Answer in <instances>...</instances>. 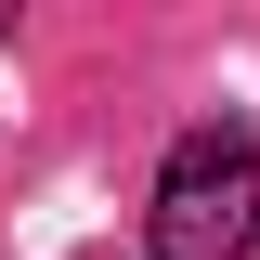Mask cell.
Wrapping results in <instances>:
<instances>
[{
    "instance_id": "7a4b0ae2",
    "label": "cell",
    "mask_w": 260,
    "mask_h": 260,
    "mask_svg": "<svg viewBox=\"0 0 260 260\" xmlns=\"http://www.w3.org/2000/svg\"><path fill=\"white\" fill-rule=\"evenodd\" d=\"M0 39H13V13H0Z\"/></svg>"
},
{
    "instance_id": "6da1fadb",
    "label": "cell",
    "mask_w": 260,
    "mask_h": 260,
    "mask_svg": "<svg viewBox=\"0 0 260 260\" xmlns=\"http://www.w3.org/2000/svg\"><path fill=\"white\" fill-rule=\"evenodd\" d=\"M156 260H247L260 247V143L234 117H208V130H182L169 143V169H156Z\"/></svg>"
}]
</instances>
